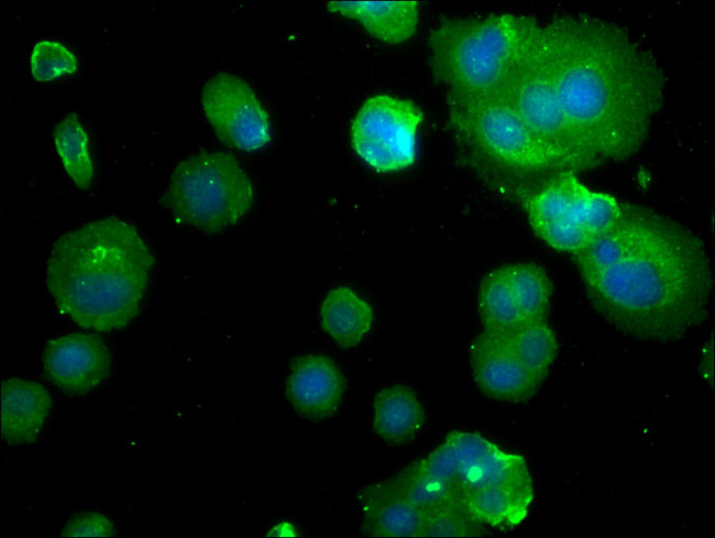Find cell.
<instances>
[{"label": "cell", "mask_w": 715, "mask_h": 538, "mask_svg": "<svg viewBox=\"0 0 715 538\" xmlns=\"http://www.w3.org/2000/svg\"><path fill=\"white\" fill-rule=\"evenodd\" d=\"M477 306L484 330L506 333L524 321L502 266L482 279Z\"/></svg>", "instance_id": "obj_22"}, {"label": "cell", "mask_w": 715, "mask_h": 538, "mask_svg": "<svg viewBox=\"0 0 715 538\" xmlns=\"http://www.w3.org/2000/svg\"><path fill=\"white\" fill-rule=\"evenodd\" d=\"M345 381L337 364L320 354L297 359L290 370L287 394L295 409L310 419L332 415L341 403Z\"/></svg>", "instance_id": "obj_13"}, {"label": "cell", "mask_w": 715, "mask_h": 538, "mask_svg": "<svg viewBox=\"0 0 715 538\" xmlns=\"http://www.w3.org/2000/svg\"><path fill=\"white\" fill-rule=\"evenodd\" d=\"M540 23L530 15L446 18L429 36V63L447 96L499 95Z\"/></svg>", "instance_id": "obj_4"}, {"label": "cell", "mask_w": 715, "mask_h": 538, "mask_svg": "<svg viewBox=\"0 0 715 538\" xmlns=\"http://www.w3.org/2000/svg\"><path fill=\"white\" fill-rule=\"evenodd\" d=\"M254 188L230 154L201 151L178 163L162 204L179 222L215 233L239 222L252 208Z\"/></svg>", "instance_id": "obj_7"}, {"label": "cell", "mask_w": 715, "mask_h": 538, "mask_svg": "<svg viewBox=\"0 0 715 538\" xmlns=\"http://www.w3.org/2000/svg\"><path fill=\"white\" fill-rule=\"evenodd\" d=\"M360 501L364 535L421 536L424 509L398 492L389 481L369 486Z\"/></svg>", "instance_id": "obj_15"}, {"label": "cell", "mask_w": 715, "mask_h": 538, "mask_svg": "<svg viewBox=\"0 0 715 538\" xmlns=\"http://www.w3.org/2000/svg\"><path fill=\"white\" fill-rule=\"evenodd\" d=\"M571 255L592 307L628 337L679 341L707 318L713 272L704 241L659 210L623 202L617 220Z\"/></svg>", "instance_id": "obj_1"}, {"label": "cell", "mask_w": 715, "mask_h": 538, "mask_svg": "<svg viewBox=\"0 0 715 538\" xmlns=\"http://www.w3.org/2000/svg\"><path fill=\"white\" fill-rule=\"evenodd\" d=\"M46 377L65 394L77 396L110 374L112 356L95 333H70L48 340L42 352Z\"/></svg>", "instance_id": "obj_11"}, {"label": "cell", "mask_w": 715, "mask_h": 538, "mask_svg": "<svg viewBox=\"0 0 715 538\" xmlns=\"http://www.w3.org/2000/svg\"><path fill=\"white\" fill-rule=\"evenodd\" d=\"M622 206L623 202L613 195L586 187L572 210L570 221L596 237L617 220Z\"/></svg>", "instance_id": "obj_24"}, {"label": "cell", "mask_w": 715, "mask_h": 538, "mask_svg": "<svg viewBox=\"0 0 715 538\" xmlns=\"http://www.w3.org/2000/svg\"><path fill=\"white\" fill-rule=\"evenodd\" d=\"M116 532L113 523L103 514L87 512L74 515L62 529L67 537H110Z\"/></svg>", "instance_id": "obj_27"}, {"label": "cell", "mask_w": 715, "mask_h": 538, "mask_svg": "<svg viewBox=\"0 0 715 538\" xmlns=\"http://www.w3.org/2000/svg\"><path fill=\"white\" fill-rule=\"evenodd\" d=\"M521 457L475 432L452 431L428 455L389 480L422 509L468 499L518 482Z\"/></svg>", "instance_id": "obj_5"}, {"label": "cell", "mask_w": 715, "mask_h": 538, "mask_svg": "<svg viewBox=\"0 0 715 538\" xmlns=\"http://www.w3.org/2000/svg\"><path fill=\"white\" fill-rule=\"evenodd\" d=\"M551 77L573 130L601 163L646 143L666 98L654 55L625 26L588 13L542 24Z\"/></svg>", "instance_id": "obj_2"}, {"label": "cell", "mask_w": 715, "mask_h": 538, "mask_svg": "<svg viewBox=\"0 0 715 538\" xmlns=\"http://www.w3.org/2000/svg\"><path fill=\"white\" fill-rule=\"evenodd\" d=\"M328 11L358 21L372 36L397 44L416 32L419 2L407 1H330Z\"/></svg>", "instance_id": "obj_16"}, {"label": "cell", "mask_w": 715, "mask_h": 538, "mask_svg": "<svg viewBox=\"0 0 715 538\" xmlns=\"http://www.w3.org/2000/svg\"><path fill=\"white\" fill-rule=\"evenodd\" d=\"M32 76L37 81H50L78 68L75 54L63 43L53 40L37 42L30 56Z\"/></svg>", "instance_id": "obj_25"}, {"label": "cell", "mask_w": 715, "mask_h": 538, "mask_svg": "<svg viewBox=\"0 0 715 538\" xmlns=\"http://www.w3.org/2000/svg\"><path fill=\"white\" fill-rule=\"evenodd\" d=\"M447 103L454 136L483 167L542 182L568 171L502 96H447Z\"/></svg>", "instance_id": "obj_6"}, {"label": "cell", "mask_w": 715, "mask_h": 538, "mask_svg": "<svg viewBox=\"0 0 715 538\" xmlns=\"http://www.w3.org/2000/svg\"><path fill=\"white\" fill-rule=\"evenodd\" d=\"M469 356L476 385L494 399L526 402L542 384L514 352L504 333L483 330L472 342Z\"/></svg>", "instance_id": "obj_12"}, {"label": "cell", "mask_w": 715, "mask_h": 538, "mask_svg": "<svg viewBox=\"0 0 715 538\" xmlns=\"http://www.w3.org/2000/svg\"><path fill=\"white\" fill-rule=\"evenodd\" d=\"M153 265L154 256L133 224L101 218L54 242L46 286L57 309L77 326L109 332L139 314Z\"/></svg>", "instance_id": "obj_3"}, {"label": "cell", "mask_w": 715, "mask_h": 538, "mask_svg": "<svg viewBox=\"0 0 715 538\" xmlns=\"http://www.w3.org/2000/svg\"><path fill=\"white\" fill-rule=\"evenodd\" d=\"M204 113L227 145L254 151L271 140L268 116L250 85L239 76L219 73L201 90Z\"/></svg>", "instance_id": "obj_10"}, {"label": "cell", "mask_w": 715, "mask_h": 538, "mask_svg": "<svg viewBox=\"0 0 715 538\" xmlns=\"http://www.w3.org/2000/svg\"><path fill=\"white\" fill-rule=\"evenodd\" d=\"M425 421L424 408L416 393L405 385L381 389L373 403V427L389 443L414 438Z\"/></svg>", "instance_id": "obj_17"}, {"label": "cell", "mask_w": 715, "mask_h": 538, "mask_svg": "<svg viewBox=\"0 0 715 538\" xmlns=\"http://www.w3.org/2000/svg\"><path fill=\"white\" fill-rule=\"evenodd\" d=\"M522 320L546 318L552 296V283L546 271L534 263L502 266Z\"/></svg>", "instance_id": "obj_20"}, {"label": "cell", "mask_w": 715, "mask_h": 538, "mask_svg": "<svg viewBox=\"0 0 715 538\" xmlns=\"http://www.w3.org/2000/svg\"><path fill=\"white\" fill-rule=\"evenodd\" d=\"M499 96L565 169L579 173L601 165L583 145L562 108L550 73L541 23Z\"/></svg>", "instance_id": "obj_8"}, {"label": "cell", "mask_w": 715, "mask_h": 538, "mask_svg": "<svg viewBox=\"0 0 715 538\" xmlns=\"http://www.w3.org/2000/svg\"><path fill=\"white\" fill-rule=\"evenodd\" d=\"M504 334L524 364L543 382L559 351L556 333L546 318L525 320Z\"/></svg>", "instance_id": "obj_19"}, {"label": "cell", "mask_w": 715, "mask_h": 538, "mask_svg": "<svg viewBox=\"0 0 715 538\" xmlns=\"http://www.w3.org/2000/svg\"><path fill=\"white\" fill-rule=\"evenodd\" d=\"M55 149L63 166L81 190H86L92 180L94 168L88 151V135L76 113H68L61 119L53 130Z\"/></svg>", "instance_id": "obj_21"}, {"label": "cell", "mask_w": 715, "mask_h": 538, "mask_svg": "<svg viewBox=\"0 0 715 538\" xmlns=\"http://www.w3.org/2000/svg\"><path fill=\"white\" fill-rule=\"evenodd\" d=\"M485 534V525L458 502H444L424 509L421 537H472Z\"/></svg>", "instance_id": "obj_23"}, {"label": "cell", "mask_w": 715, "mask_h": 538, "mask_svg": "<svg viewBox=\"0 0 715 538\" xmlns=\"http://www.w3.org/2000/svg\"><path fill=\"white\" fill-rule=\"evenodd\" d=\"M532 230L554 250L571 254L583 249L594 238L583 228L568 221L548 223Z\"/></svg>", "instance_id": "obj_26"}, {"label": "cell", "mask_w": 715, "mask_h": 538, "mask_svg": "<svg viewBox=\"0 0 715 538\" xmlns=\"http://www.w3.org/2000/svg\"><path fill=\"white\" fill-rule=\"evenodd\" d=\"M422 110L411 100L389 94L369 97L351 127L355 153L373 169L397 172L414 164Z\"/></svg>", "instance_id": "obj_9"}, {"label": "cell", "mask_w": 715, "mask_h": 538, "mask_svg": "<svg viewBox=\"0 0 715 538\" xmlns=\"http://www.w3.org/2000/svg\"><path fill=\"white\" fill-rule=\"evenodd\" d=\"M52 409V397L37 382L10 377L1 384V437L10 446L34 442Z\"/></svg>", "instance_id": "obj_14"}, {"label": "cell", "mask_w": 715, "mask_h": 538, "mask_svg": "<svg viewBox=\"0 0 715 538\" xmlns=\"http://www.w3.org/2000/svg\"><path fill=\"white\" fill-rule=\"evenodd\" d=\"M324 331L342 348L359 344L373 325L371 306L348 287L331 289L320 308Z\"/></svg>", "instance_id": "obj_18"}]
</instances>
